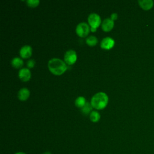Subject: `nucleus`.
Segmentation results:
<instances>
[{
	"label": "nucleus",
	"instance_id": "4be33fe9",
	"mask_svg": "<svg viewBox=\"0 0 154 154\" xmlns=\"http://www.w3.org/2000/svg\"><path fill=\"white\" fill-rule=\"evenodd\" d=\"M43 154H52V153L50 152H49V151H46Z\"/></svg>",
	"mask_w": 154,
	"mask_h": 154
},
{
	"label": "nucleus",
	"instance_id": "f257e3e1",
	"mask_svg": "<svg viewBox=\"0 0 154 154\" xmlns=\"http://www.w3.org/2000/svg\"><path fill=\"white\" fill-rule=\"evenodd\" d=\"M48 68L49 70L55 75H61L67 69V66L61 59L54 58L48 61Z\"/></svg>",
	"mask_w": 154,
	"mask_h": 154
},
{
	"label": "nucleus",
	"instance_id": "9d476101",
	"mask_svg": "<svg viewBox=\"0 0 154 154\" xmlns=\"http://www.w3.org/2000/svg\"><path fill=\"white\" fill-rule=\"evenodd\" d=\"M114 26V21L111 18L105 19L102 23V28L105 31H109Z\"/></svg>",
	"mask_w": 154,
	"mask_h": 154
},
{
	"label": "nucleus",
	"instance_id": "f03ea898",
	"mask_svg": "<svg viewBox=\"0 0 154 154\" xmlns=\"http://www.w3.org/2000/svg\"><path fill=\"white\" fill-rule=\"evenodd\" d=\"M108 100V96L103 92H99L96 93L91 99V106L97 109H103L107 105Z\"/></svg>",
	"mask_w": 154,
	"mask_h": 154
},
{
	"label": "nucleus",
	"instance_id": "6ab92c4d",
	"mask_svg": "<svg viewBox=\"0 0 154 154\" xmlns=\"http://www.w3.org/2000/svg\"><path fill=\"white\" fill-rule=\"evenodd\" d=\"M113 21L114 20H116L117 19V14L116 13H113L111 15V17H110Z\"/></svg>",
	"mask_w": 154,
	"mask_h": 154
},
{
	"label": "nucleus",
	"instance_id": "a211bd4d",
	"mask_svg": "<svg viewBox=\"0 0 154 154\" xmlns=\"http://www.w3.org/2000/svg\"><path fill=\"white\" fill-rule=\"evenodd\" d=\"M26 65L28 68H32L35 65V61L34 60L30 59L27 61Z\"/></svg>",
	"mask_w": 154,
	"mask_h": 154
},
{
	"label": "nucleus",
	"instance_id": "4468645a",
	"mask_svg": "<svg viewBox=\"0 0 154 154\" xmlns=\"http://www.w3.org/2000/svg\"><path fill=\"white\" fill-rule=\"evenodd\" d=\"M100 114L96 111H93L90 114V119L93 122H97L100 119Z\"/></svg>",
	"mask_w": 154,
	"mask_h": 154
},
{
	"label": "nucleus",
	"instance_id": "9b49d317",
	"mask_svg": "<svg viewBox=\"0 0 154 154\" xmlns=\"http://www.w3.org/2000/svg\"><path fill=\"white\" fill-rule=\"evenodd\" d=\"M29 96V91L26 88H22L19 90L17 94V97L20 100H25Z\"/></svg>",
	"mask_w": 154,
	"mask_h": 154
},
{
	"label": "nucleus",
	"instance_id": "dca6fc26",
	"mask_svg": "<svg viewBox=\"0 0 154 154\" xmlns=\"http://www.w3.org/2000/svg\"><path fill=\"white\" fill-rule=\"evenodd\" d=\"M92 107L91 105L89 102H87L84 106L81 108V112L84 114H87L92 110Z\"/></svg>",
	"mask_w": 154,
	"mask_h": 154
},
{
	"label": "nucleus",
	"instance_id": "aec40b11",
	"mask_svg": "<svg viewBox=\"0 0 154 154\" xmlns=\"http://www.w3.org/2000/svg\"><path fill=\"white\" fill-rule=\"evenodd\" d=\"M14 154H26V153H25V152H18L15 153Z\"/></svg>",
	"mask_w": 154,
	"mask_h": 154
},
{
	"label": "nucleus",
	"instance_id": "ddd939ff",
	"mask_svg": "<svg viewBox=\"0 0 154 154\" xmlns=\"http://www.w3.org/2000/svg\"><path fill=\"white\" fill-rule=\"evenodd\" d=\"M86 103V100H85V99L82 97V96H79L76 99H75V105L78 107V108H82L84 105Z\"/></svg>",
	"mask_w": 154,
	"mask_h": 154
},
{
	"label": "nucleus",
	"instance_id": "412c9836",
	"mask_svg": "<svg viewBox=\"0 0 154 154\" xmlns=\"http://www.w3.org/2000/svg\"><path fill=\"white\" fill-rule=\"evenodd\" d=\"M90 29H91V31L92 32H94V31H96V28H91V27Z\"/></svg>",
	"mask_w": 154,
	"mask_h": 154
},
{
	"label": "nucleus",
	"instance_id": "0eeeda50",
	"mask_svg": "<svg viewBox=\"0 0 154 154\" xmlns=\"http://www.w3.org/2000/svg\"><path fill=\"white\" fill-rule=\"evenodd\" d=\"M18 76L22 81H27L31 77L30 70L28 68H22L19 71Z\"/></svg>",
	"mask_w": 154,
	"mask_h": 154
},
{
	"label": "nucleus",
	"instance_id": "7ed1b4c3",
	"mask_svg": "<svg viewBox=\"0 0 154 154\" xmlns=\"http://www.w3.org/2000/svg\"><path fill=\"white\" fill-rule=\"evenodd\" d=\"M90 31V27L85 22H81L76 27V32L81 37H86Z\"/></svg>",
	"mask_w": 154,
	"mask_h": 154
},
{
	"label": "nucleus",
	"instance_id": "423d86ee",
	"mask_svg": "<svg viewBox=\"0 0 154 154\" xmlns=\"http://www.w3.org/2000/svg\"><path fill=\"white\" fill-rule=\"evenodd\" d=\"M114 40L111 37H106L102 40L100 42V47L105 49H109L114 46Z\"/></svg>",
	"mask_w": 154,
	"mask_h": 154
},
{
	"label": "nucleus",
	"instance_id": "f3484780",
	"mask_svg": "<svg viewBox=\"0 0 154 154\" xmlns=\"http://www.w3.org/2000/svg\"><path fill=\"white\" fill-rule=\"evenodd\" d=\"M39 2L40 1L38 0H27L26 1L27 5L31 7H34L37 6L39 4Z\"/></svg>",
	"mask_w": 154,
	"mask_h": 154
},
{
	"label": "nucleus",
	"instance_id": "6e6552de",
	"mask_svg": "<svg viewBox=\"0 0 154 154\" xmlns=\"http://www.w3.org/2000/svg\"><path fill=\"white\" fill-rule=\"evenodd\" d=\"M19 53L22 58H29L32 54V48L29 45H25L20 48L19 51Z\"/></svg>",
	"mask_w": 154,
	"mask_h": 154
},
{
	"label": "nucleus",
	"instance_id": "39448f33",
	"mask_svg": "<svg viewBox=\"0 0 154 154\" xmlns=\"http://www.w3.org/2000/svg\"><path fill=\"white\" fill-rule=\"evenodd\" d=\"M76 58L77 56L76 52L72 49L66 51L64 57L65 62L69 65L74 64L76 60Z\"/></svg>",
	"mask_w": 154,
	"mask_h": 154
},
{
	"label": "nucleus",
	"instance_id": "20e7f679",
	"mask_svg": "<svg viewBox=\"0 0 154 154\" xmlns=\"http://www.w3.org/2000/svg\"><path fill=\"white\" fill-rule=\"evenodd\" d=\"M88 22L91 28H96L100 24V17L97 13H92L90 14L88 17Z\"/></svg>",
	"mask_w": 154,
	"mask_h": 154
},
{
	"label": "nucleus",
	"instance_id": "2eb2a0df",
	"mask_svg": "<svg viewBox=\"0 0 154 154\" xmlns=\"http://www.w3.org/2000/svg\"><path fill=\"white\" fill-rule=\"evenodd\" d=\"M97 38L94 35H90L86 38V43L90 46H94L97 43Z\"/></svg>",
	"mask_w": 154,
	"mask_h": 154
},
{
	"label": "nucleus",
	"instance_id": "1a4fd4ad",
	"mask_svg": "<svg viewBox=\"0 0 154 154\" xmlns=\"http://www.w3.org/2000/svg\"><path fill=\"white\" fill-rule=\"evenodd\" d=\"M139 5L144 10H150L154 4V2L152 0H139L138 1Z\"/></svg>",
	"mask_w": 154,
	"mask_h": 154
},
{
	"label": "nucleus",
	"instance_id": "f8f14e48",
	"mask_svg": "<svg viewBox=\"0 0 154 154\" xmlns=\"http://www.w3.org/2000/svg\"><path fill=\"white\" fill-rule=\"evenodd\" d=\"M23 64V60L19 57H14L11 60V65L15 68H20Z\"/></svg>",
	"mask_w": 154,
	"mask_h": 154
}]
</instances>
